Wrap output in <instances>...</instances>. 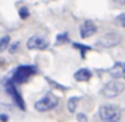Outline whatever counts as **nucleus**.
I'll return each instance as SVG.
<instances>
[{
	"label": "nucleus",
	"mask_w": 125,
	"mask_h": 122,
	"mask_svg": "<svg viewBox=\"0 0 125 122\" xmlns=\"http://www.w3.org/2000/svg\"><path fill=\"white\" fill-rule=\"evenodd\" d=\"M98 114L104 122H118L121 118V109L114 105H102Z\"/></svg>",
	"instance_id": "nucleus-1"
},
{
	"label": "nucleus",
	"mask_w": 125,
	"mask_h": 122,
	"mask_svg": "<svg viewBox=\"0 0 125 122\" xmlns=\"http://www.w3.org/2000/svg\"><path fill=\"white\" fill-rule=\"evenodd\" d=\"M35 67L32 66H19L16 70L14 71L12 75V82L14 83H24L31 75L35 74Z\"/></svg>",
	"instance_id": "nucleus-2"
},
{
	"label": "nucleus",
	"mask_w": 125,
	"mask_h": 122,
	"mask_svg": "<svg viewBox=\"0 0 125 122\" xmlns=\"http://www.w3.org/2000/svg\"><path fill=\"white\" fill-rule=\"evenodd\" d=\"M122 91H124V83L120 81H112L104 86V89L101 90V94L105 98H114L120 95Z\"/></svg>",
	"instance_id": "nucleus-3"
},
{
	"label": "nucleus",
	"mask_w": 125,
	"mask_h": 122,
	"mask_svg": "<svg viewBox=\"0 0 125 122\" xmlns=\"http://www.w3.org/2000/svg\"><path fill=\"white\" fill-rule=\"evenodd\" d=\"M57 105H58V98L51 93H47L42 99H39L35 103V109L38 111H49L57 107Z\"/></svg>",
	"instance_id": "nucleus-4"
},
{
	"label": "nucleus",
	"mask_w": 125,
	"mask_h": 122,
	"mask_svg": "<svg viewBox=\"0 0 125 122\" xmlns=\"http://www.w3.org/2000/svg\"><path fill=\"white\" fill-rule=\"evenodd\" d=\"M6 89L7 91H8V94L12 97V99H14V102L18 105V107L22 109V110H24L26 106H24V101H23L22 95L19 94V91L16 90V87H15V83L12 81H8L6 83Z\"/></svg>",
	"instance_id": "nucleus-5"
},
{
	"label": "nucleus",
	"mask_w": 125,
	"mask_h": 122,
	"mask_svg": "<svg viewBox=\"0 0 125 122\" xmlns=\"http://www.w3.org/2000/svg\"><path fill=\"white\" fill-rule=\"evenodd\" d=\"M27 47L30 50H44L49 47V40L41 36H31L27 40Z\"/></svg>",
	"instance_id": "nucleus-6"
},
{
	"label": "nucleus",
	"mask_w": 125,
	"mask_h": 122,
	"mask_svg": "<svg viewBox=\"0 0 125 122\" xmlns=\"http://www.w3.org/2000/svg\"><path fill=\"white\" fill-rule=\"evenodd\" d=\"M79 32H81V38L83 39L90 38V36H93L97 32V26L92 20H85L81 24V27H79Z\"/></svg>",
	"instance_id": "nucleus-7"
},
{
	"label": "nucleus",
	"mask_w": 125,
	"mask_h": 122,
	"mask_svg": "<svg viewBox=\"0 0 125 122\" xmlns=\"http://www.w3.org/2000/svg\"><path fill=\"white\" fill-rule=\"evenodd\" d=\"M120 43V36L117 34H106L100 39V44L104 47H113Z\"/></svg>",
	"instance_id": "nucleus-8"
},
{
	"label": "nucleus",
	"mask_w": 125,
	"mask_h": 122,
	"mask_svg": "<svg viewBox=\"0 0 125 122\" xmlns=\"http://www.w3.org/2000/svg\"><path fill=\"white\" fill-rule=\"evenodd\" d=\"M109 74L118 81L120 78H122V76L125 75V66L121 65V63H116V65L109 70Z\"/></svg>",
	"instance_id": "nucleus-9"
},
{
	"label": "nucleus",
	"mask_w": 125,
	"mask_h": 122,
	"mask_svg": "<svg viewBox=\"0 0 125 122\" xmlns=\"http://www.w3.org/2000/svg\"><path fill=\"white\" fill-rule=\"evenodd\" d=\"M74 78H75V81L86 82L92 78V73H90V70H87V68H81V70H78L74 74Z\"/></svg>",
	"instance_id": "nucleus-10"
},
{
	"label": "nucleus",
	"mask_w": 125,
	"mask_h": 122,
	"mask_svg": "<svg viewBox=\"0 0 125 122\" xmlns=\"http://www.w3.org/2000/svg\"><path fill=\"white\" fill-rule=\"evenodd\" d=\"M78 101H79V98H75V97H73V98H70V99H69L67 109H69V111H70V113H74V111H75L77 106H78Z\"/></svg>",
	"instance_id": "nucleus-11"
},
{
	"label": "nucleus",
	"mask_w": 125,
	"mask_h": 122,
	"mask_svg": "<svg viewBox=\"0 0 125 122\" xmlns=\"http://www.w3.org/2000/svg\"><path fill=\"white\" fill-rule=\"evenodd\" d=\"M10 36L8 35H6V36H3L1 38V40H0V51H6V48H7V46L10 44Z\"/></svg>",
	"instance_id": "nucleus-12"
},
{
	"label": "nucleus",
	"mask_w": 125,
	"mask_h": 122,
	"mask_svg": "<svg viewBox=\"0 0 125 122\" xmlns=\"http://www.w3.org/2000/svg\"><path fill=\"white\" fill-rule=\"evenodd\" d=\"M19 15L22 19H27L28 16H30V12H28V8L27 7H22V8L19 9Z\"/></svg>",
	"instance_id": "nucleus-13"
},
{
	"label": "nucleus",
	"mask_w": 125,
	"mask_h": 122,
	"mask_svg": "<svg viewBox=\"0 0 125 122\" xmlns=\"http://www.w3.org/2000/svg\"><path fill=\"white\" fill-rule=\"evenodd\" d=\"M67 40H69L67 34H61V35H58V38H57V44H61V43L67 42Z\"/></svg>",
	"instance_id": "nucleus-14"
},
{
	"label": "nucleus",
	"mask_w": 125,
	"mask_h": 122,
	"mask_svg": "<svg viewBox=\"0 0 125 122\" xmlns=\"http://www.w3.org/2000/svg\"><path fill=\"white\" fill-rule=\"evenodd\" d=\"M117 23L121 24L122 27H125V14H121V15L117 16Z\"/></svg>",
	"instance_id": "nucleus-15"
},
{
	"label": "nucleus",
	"mask_w": 125,
	"mask_h": 122,
	"mask_svg": "<svg viewBox=\"0 0 125 122\" xmlns=\"http://www.w3.org/2000/svg\"><path fill=\"white\" fill-rule=\"evenodd\" d=\"M77 119H78V122H87V117L83 113L77 114Z\"/></svg>",
	"instance_id": "nucleus-16"
},
{
	"label": "nucleus",
	"mask_w": 125,
	"mask_h": 122,
	"mask_svg": "<svg viewBox=\"0 0 125 122\" xmlns=\"http://www.w3.org/2000/svg\"><path fill=\"white\" fill-rule=\"evenodd\" d=\"M18 46H19V42H16V43H14L12 46H10V52H16V48H18Z\"/></svg>",
	"instance_id": "nucleus-17"
},
{
	"label": "nucleus",
	"mask_w": 125,
	"mask_h": 122,
	"mask_svg": "<svg viewBox=\"0 0 125 122\" xmlns=\"http://www.w3.org/2000/svg\"><path fill=\"white\" fill-rule=\"evenodd\" d=\"M74 47H77V48H81V50H90V47L81 46V44H77V43H74Z\"/></svg>",
	"instance_id": "nucleus-18"
},
{
	"label": "nucleus",
	"mask_w": 125,
	"mask_h": 122,
	"mask_svg": "<svg viewBox=\"0 0 125 122\" xmlns=\"http://www.w3.org/2000/svg\"><path fill=\"white\" fill-rule=\"evenodd\" d=\"M7 119H8L7 114H1V121H3V122H7Z\"/></svg>",
	"instance_id": "nucleus-19"
},
{
	"label": "nucleus",
	"mask_w": 125,
	"mask_h": 122,
	"mask_svg": "<svg viewBox=\"0 0 125 122\" xmlns=\"http://www.w3.org/2000/svg\"><path fill=\"white\" fill-rule=\"evenodd\" d=\"M117 1H118L120 4H125V0H117Z\"/></svg>",
	"instance_id": "nucleus-20"
},
{
	"label": "nucleus",
	"mask_w": 125,
	"mask_h": 122,
	"mask_svg": "<svg viewBox=\"0 0 125 122\" xmlns=\"http://www.w3.org/2000/svg\"><path fill=\"white\" fill-rule=\"evenodd\" d=\"M124 66H125V65H124Z\"/></svg>",
	"instance_id": "nucleus-21"
}]
</instances>
